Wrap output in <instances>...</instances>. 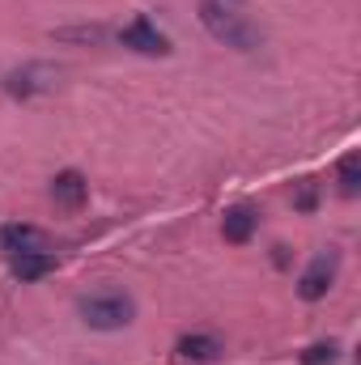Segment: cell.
Here are the masks:
<instances>
[{
	"label": "cell",
	"instance_id": "obj_10",
	"mask_svg": "<svg viewBox=\"0 0 361 365\" xmlns=\"http://www.w3.org/2000/svg\"><path fill=\"white\" fill-rule=\"evenodd\" d=\"M336 179H340V191H345V195H357L361 191V158L357 153H345V158H340Z\"/></svg>",
	"mask_w": 361,
	"mask_h": 365
},
{
	"label": "cell",
	"instance_id": "obj_3",
	"mask_svg": "<svg viewBox=\"0 0 361 365\" xmlns=\"http://www.w3.org/2000/svg\"><path fill=\"white\" fill-rule=\"evenodd\" d=\"M119 43L132 47V51H141V56H166V51H171V38H166L149 17H136L132 26H123Z\"/></svg>",
	"mask_w": 361,
	"mask_h": 365
},
{
	"label": "cell",
	"instance_id": "obj_7",
	"mask_svg": "<svg viewBox=\"0 0 361 365\" xmlns=\"http://www.w3.org/2000/svg\"><path fill=\"white\" fill-rule=\"evenodd\" d=\"M255 225H260L255 208L238 204V208H230V212H225V221H221V234H225V242H247V238L255 234Z\"/></svg>",
	"mask_w": 361,
	"mask_h": 365
},
{
	"label": "cell",
	"instance_id": "obj_6",
	"mask_svg": "<svg viewBox=\"0 0 361 365\" xmlns=\"http://www.w3.org/2000/svg\"><path fill=\"white\" fill-rule=\"evenodd\" d=\"M86 195H90V182L81 179L77 170H64V175H56V179H51V200H56L60 208H68V212H73V208H81V204H86Z\"/></svg>",
	"mask_w": 361,
	"mask_h": 365
},
{
	"label": "cell",
	"instance_id": "obj_1",
	"mask_svg": "<svg viewBox=\"0 0 361 365\" xmlns=\"http://www.w3.org/2000/svg\"><path fill=\"white\" fill-rule=\"evenodd\" d=\"M200 21H204L208 34H213L217 43H225V47H238V51L260 47V30H255L243 13H234L230 4H221V0H200Z\"/></svg>",
	"mask_w": 361,
	"mask_h": 365
},
{
	"label": "cell",
	"instance_id": "obj_8",
	"mask_svg": "<svg viewBox=\"0 0 361 365\" xmlns=\"http://www.w3.org/2000/svg\"><path fill=\"white\" fill-rule=\"evenodd\" d=\"M47 272H56V255H51V251L13 255V276H17V280H43Z\"/></svg>",
	"mask_w": 361,
	"mask_h": 365
},
{
	"label": "cell",
	"instance_id": "obj_11",
	"mask_svg": "<svg viewBox=\"0 0 361 365\" xmlns=\"http://www.w3.org/2000/svg\"><path fill=\"white\" fill-rule=\"evenodd\" d=\"M336 357H340V349L332 340H319V344H310L302 353V365H336Z\"/></svg>",
	"mask_w": 361,
	"mask_h": 365
},
{
	"label": "cell",
	"instance_id": "obj_5",
	"mask_svg": "<svg viewBox=\"0 0 361 365\" xmlns=\"http://www.w3.org/2000/svg\"><path fill=\"white\" fill-rule=\"evenodd\" d=\"M0 251H9V255L47 251V234L34 230V225H4V230H0Z\"/></svg>",
	"mask_w": 361,
	"mask_h": 365
},
{
	"label": "cell",
	"instance_id": "obj_2",
	"mask_svg": "<svg viewBox=\"0 0 361 365\" xmlns=\"http://www.w3.org/2000/svg\"><path fill=\"white\" fill-rule=\"evenodd\" d=\"M81 319L98 327V331H119V327H128L132 323V314H136V306H132V297L128 293H93V297H81Z\"/></svg>",
	"mask_w": 361,
	"mask_h": 365
},
{
	"label": "cell",
	"instance_id": "obj_9",
	"mask_svg": "<svg viewBox=\"0 0 361 365\" xmlns=\"http://www.w3.org/2000/svg\"><path fill=\"white\" fill-rule=\"evenodd\" d=\"M179 357H187V361H217L221 357V340L217 336H183Z\"/></svg>",
	"mask_w": 361,
	"mask_h": 365
},
{
	"label": "cell",
	"instance_id": "obj_4",
	"mask_svg": "<svg viewBox=\"0 0 361 365\" xmlns=\"http://www.w3.org/2000/svg\"><path fill=\"white\" fill-rule=\"evenodd\" d=\"M332 280H336V255L327 251V255H315V259H310V268L298 280V293H302L306 302H319V297H327Z\"/></svg>",
	"mask_w": 361,
	"mask_h": 365
}]
</instances>
